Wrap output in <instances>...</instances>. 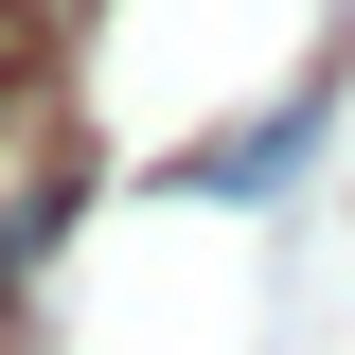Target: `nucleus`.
<instances>
[{"label": "nucleus", "mask_w": 355, "mask_h": 355, "mask_svg": "<svg viewBox=\"0 0 355 355\" xmlns=\"http://www.w3.org/2000/svg\"><path fill=\"white\" fill-rule=\"evenodd\" d=\"M320 107H338V89H284V107H266V125H214L196 142V160H178V196H284V178H302V142H320Z\"/></svg>", "instance_id": "nucleus-1"}, {"label": "nucleus", "mask_w": 355, "mask_h": 355, "mask_svg": "<svg viewBox=\"0 0 355 355\" xmlns=\"http://www.w3.org/2000/svg\"><path fill=\"white\" fill-rule=\"evenodd\" d=\"M0 320H18V266H0Z\"/></svg>", "instance_id": "nucleus-2"}, {"label": "nucleus", "mask_w": 355, "mask_h": 355, "mask_svg": "<svg viewBox=\"0 0 355 355\" xmlns=\"http://www.w3.org/2000/svg\"><path fill=\"white\" fill-rule=\"evenodd\" d=\"M0 18H18V0H0Z\"/></svg>", "instance_id": "nucleus-3"}]
</instances>
